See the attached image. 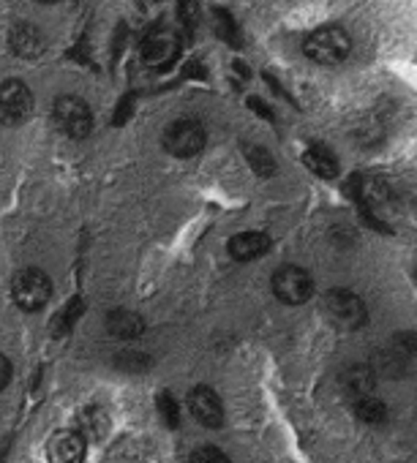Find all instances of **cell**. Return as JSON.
Here are the masks:
<instances>
[{
	"mask_svg": "<svg viewBox=\"0 0 417 463\" xmlns=\"http://www.w3.org/2000/svg\"><path fill=\"white\" fill-rule=\"evenodd\" d=\"M249 107L257 109V115H262V118H273V112L262 104V99H249Z\"/></svg>",
	"mask_w": 417,
	"mask_h": 463,
	"instance_id": "4316f807",
	"label": "cell"
},
{
	"mask_svg": "<svg viewBox=\"0 0 417 463\" xmlns=\"http://www.w3.org/2000/svg\"><path fill=\"white\" fill-rule=\"evenodd\" d=\"M77 430H80L85 439H99V436H104V430H107V414H104V409H101V406H88V409H82V411H80V425H77Z\"/></svg>",
	"mask_w": 417,
	"mask_h": 463,
	"instance_id": "ffe728a7",
	"label": "cell"
},
{
	"mask_svg": "<svg viewBox=\"0 0 417 463\" xmlns=\"http://www.w3.org/2000/svg\"><path fill=\"white\" fill-rule=\"evenodd\" d=\"M349 406H352V414H355L363 425H371V428L384 425V422H387V417H390L387 403H384L382 398H376V395L357 398V401H352Z\"/></svg>",
	"mask_w": 417,
	"mask_h": 463,
	"instance_id": "d6986e66",
	"label": "cell"
},
{
	"mask_svg": "<svg viewBox=\"0 0 417 463\" xmlns=\"http://www.w3.org/2000/svg\"><path fill=\"white\" fill-rule=\"evenodd\" d=\"M196 17H199V0H177V20L185 31L196 25Z\"/></svg>",
	"mask_w": 417,
	"mask_h": 463,
	"instance_id": "d4e9b609",
	"label": "cell"
},
{
	"mask_svg": "<svg viewBox=\"0 0 417 463\" xmlns=\"http://www.w3.org/2000/svg\"><path fill=\"white\" fill-rule=\"evenodd\" d=\"M156 409H158V417L164 420V425L177 428L183 422V406H180V401L169 390H161L156 395Z\"/></svg>",
	"mask_w": 417,
	"mask_h": 463,
	"instance_id": "7402d4cb",
	"label": "cell"
},
{
	"mask_svg": "<svg viewBox=\"0 0 417 463\" xmlns=\"http://www.w3.org/2000/svg\"><path fill=\"white\" fill-rule=\"evenodd\" d=\"M52 123L66 139L82 142L93 131V109L82 96L66 93L52 101Z\"/></svg>",
	"mask_w": 417,
	"mask_h": 463,
	"instance_id": "3957f363",
	"label": "cell"
},
{
	"mask_svg": "<svg viewBox=\"0 0 417 463\" xmlns=\"http://www.w3.org/2000/svg\"><path fill=\"white\" fill-rule=\"evenodd\" d=\"M213 31H216V36H219L224 44H230V47H241V44H243V42H241L238 23H235L232 14L224 12V9H216V12H213Z\"/></svg>",
	"mask_w": 417,
	"mask_h": 463,
	"instance_id": "44dd1931",
	"label": "cell"
},
{
	"mask_svg": "<svg viewBox=\"0 0 417 463\" xmlns=\"http://www.w3.org/2000/svg\"><path fill=\"white\" fill-rule=\"evenodd\" d=\"M188 414L194 417V422H199L202 428H222L224 425V401L222 395L207 387V384H196L188 392Z\"/></svg>",
	"mask_w": 417,
	"mask_h": 463,
	"instance_id": "8fae6325",
	"label": "cell"
},
{
	"mask_svg": "<svg viewBox=\"0 0 417 463\" xmlns=\"http://www.w3.org/2000/svg\"><path fill=\"white\" fill-rule=\"evenodd\" d=\"M417 357V333L414 330H398L382 349H376L374 360L368 363L379 376H401L406 373L409 363Z\"/></svg>",
	"mask_w": 417,
	"mask_h": 463,
	"instance_id": "8992f818",
	"label": "cell"
},
{
	"mask_svg": "<svg viewBox=\"0 0 417 463\" xmlns=\"http://www.w3.org/2000/svg\"><path fill=\"white\" fill-rule=\"evenodd\" d=\"M161 145L175 158H194V156H199L204 150L207 131L196 118H177L164 128Z\"/></svg>",
	"mask_w": 417,
	"mask_h": 463,
	"instance_id": "ba28073f",
	"label": "cell"
},
{
	"mask_svg": "<svg viewBox=\"0 0 417 463\" xmlns=\"http://www.w3.org/2000/svg\"><path fill=\"white\" fill-rule=\"evenodd\" d=\"M12 298H14L17 308L25 314L44 311L52 300V279L42 268H33V265L23 268L12 279Z\"/></svg>",
	"mask_w": 417,
	"mask_h": 463,
	"instance_id": "5b68a950",
	"label": "cell"
},
{
	"mask_svg": "<svg viewBox=\"0 0 417 463\" xmlns=\"http://www.w3.org/2000/svg\"><path fill=\"white\" fill-rule=\"evenodd\" d=\"M270 246H273V241H270L268 232L246 229V232H238V235L230 238L227 251L235 262H257L270 251Z\"/></svg>",
	"mask_w": 417,
	"mask_h": 463,
	"instance_id": "5bb4252c",
	"label": "cell"
},
{
	"mask_svg": "<svg viewBox=\"0 0 417 463\" xmlns=\"http://www.w3.org/2000/svg\"><path fill=\"white\" fill-rule=\"evenodd\" d=\"M9 50L14 58L33 63L47 52V36L33 23H14L9 28Z\"/></svg>",
	"mask_w": 417,
	"mask_h": 463,
	"instance_id": "4fadbf2b",
	"label": "cell"
},
{
	"mask_svg": "<svg viewBox=\"0 0 417 463\" xmlns=\"http://www.w3.org/2000/svg\"><path fill=\"white\" fill-rule=\"evenodd\" d=\"M246 161L260 177H270L276 172V158L262 145H246Z\"/></svg>",
	"mask_w": 417,
	"mask_h": 463,
	"instance_id": "603a6c76",
	"label": "cell"
},
{
	"mask_svg": "<svg viewBox=\"0 0 417 463\" xmlns=\"http://www.w3.org/2000/svg\"><path fill=\"white\" fill-rule=\"evenodd\" d=\"M36 99L33 90L23 80H4L0 82V123L17 128L25 126L33 115Z\"/></svg>",
	"mask_w": 417,
	"mask_h": 463,
	"instance_id": "30bf717a",
	"label": "cell"
},
{
	"mask_svg": "<svg viewBox=\"0 0 417 463\" xmlns=\"http://www.w3.org/2000/svg\"><path fill=\"white\" fill-rule=\"evenodd\" d=\"M39 4H44V6H52V4H61V0H39Z\"/></svg>",
	"mask_w": 417,
	"mask_h": 463,
	"instance_id": "83f0119b",
	"label": "cell"
},
{
	"mask_svg": "<svg viewBox=\"0 0 417 463\" xmlns=\"http://www.w3.org/2000/svg\"><path fill=\"white\" fill-rule=\"evenodd\" d=\"M139 55H142V63L153 71L169 69L180 55L177 31L172 25H164V23L147 28V33L142 36V44H139Z\"/></svg>",
	"mask_w": 417,
	"mask_h": 463,
	"instance_id": "52a82bcc",
	"label": "cell"
},
{
	"mask_svg": "<svg viewBox=\"0 0 417 463\" xmlns=\"http://www.w3.org/2000/svg\"><path fill=\"white\" fill-rule=\"evenodd\" d=\"M341 390L349 398V403L357 401V398L374 395V390H376V373H374V368L368 363H355V365L344 368V373H341Z\"/></svg>",
	"mask_w": 417,
	"mask_h": 463,
	"instance_id": "9a60e30c",
	"label": "cell"
},
{
	"mask_svg": "<svg viewBox=\"0 0 417 463\" xmlns=\"http://www.w3.org/2000/svg\"><path fill=\"white\" fill-rule=\"evenodd\" d=\"M270 289L273 295L284 303V306H303L314 298L317 284L311 279V273L300 265H281L273 276H270Z\"/></svg>",
	"mask_w": 417,
	"mask_h": 463,
	"instance_id": "9c48e42d",
	"label": "cell"
},
{
	"mask_svg": "<svg viewBox=\"0 0 417 463\" xmlns=\"http://www.w3.org/2000/svg\"><path fill=\"white\" fill-rule=\"evenodd\" d=\"M88 439L77 428H61L47 439V460L50 463H85Z\"/></svg>",
	"mask_w": 417,
	"mask_h": 463,
	"instance_id": "7c38bea8",
	"label": "cell"
},
{
	"mask_svg": "<svg viewBox=\"0 0 417 463\" xmlns=\"http://www.w3.org/2000/svg\"><path fill=\"white\" fill-rule=\"evenodd\" d=\"M352 199L357 202L360 213L365 215L368 223L376 229H384L387 213L393 207V191L382 177H368V175H355L352 177Z\"/></svg>",
	"mask_w": 417,
	"mask_h": 463,
	"instance_id": "6da1fadb",
	"label": "cell"
},
{
	"mask_svg": "<svg viewBox=\"0 0 417 463\" xmlns=\"http://www.w3.org/2000/svg\"><path fill=\"white\" fill-rule=\"evenodd\" d=\"M14 379V365L6 354H0V392H4Z\"/></svg>",
	"mask_w": 417,
	"mask_h": 463,
	"instance_id": "484cf974",
	"label": "cell"
},
{
	"mask_svg": "<svg viewBox=\"0 0 417 463\" xmlns=\"http://www.w3.org/2000/svg\"><path fill=\"white\" fill-rule=\"evenodd\" d=\"M349 50H352V39L338 25H322L303 39V52L317 66H338L346 61Z\"/></svg>",
	"mask_w": 417,
	"mask_h": 463,
	"instance_id": "7a4b0ae2",
	"label": "cell"
},
{
	"mask_svg": "<svg viewBox=\"0 0 417 463\" xmlns=\"http://www.w3.org/2000/svg\"><path fill=\"white\" fill-rule=\"evenodd\" d=\"M145 319L131 311V308H112L107 314V330L112 338H120V341H134L145 333Z\"/></svg>",
	"mask_w": 417,
	"mask_h": 463,
	"instance_id": "2e32d148",
	"label": "cell"
},
{
	"mask_svg": "<svg viewBox=\"0 0 417 463\" xmlns=\"http://www.w3.org/2000/svg\"><path fill=\"white\" fill-rule=\"evenodd\" d=\"M82 314H85V298H80V295L69 298V300L55 311V317H52V322H50L52 335H58V338L69 335V333L77 327V322L82 319Z\"/></svg>",
	"mask_w": 417,
	"mask_h": 463,
	"instance_id": "ac0fdd59",
	"label": "cell"
},
{
	"mask_svg": "<svg viewBox=\"0 0 417 463\" xmlns=\"http://www.w3.org/2000/svg\"><path fill=\"white\" fill-rule=\"evenodd\" d=\"M188 463H232V460H230V455H227L222 447H216V444H199V447H194Z\"/></svg>",
	"mask_w": 417,
	"mask_h": 463,
	"instance_id": "cb8c5ba5",
	"label": "cell"
},
{
	"mask_svg": "<svg viewBox=\"0 0 417 463\" xmlns=\"http://www.w3.org/2000/svg\"><path fill=\"white\" fill-rule=\"evenodd\" d=\"M303 164H306L317 177H325V180L338 177V158L333 156L330 147H325V145H319V142H311V145L303 150Z\"/></svg>",
	"mask_w": 417,
	"mask_h": 463,
	"instance_id": "e0dca14e",
	"label": "cell"
},
{
	"mask_svg": "<svg viewBox=\"0 0 417 463\" xmlns=\"http://www.w3.org/2000/svg\"><path fill=\"white\" fill-rule=\"evenodd\" d=\"M325 317L336 330L355 333L368 325V306L352 289H330L325 295Z\"/></svg>",
	"mask_w": 417,
	"mask_h": 463,
	"instance_id": "277c9868",
	"label": "cell"
}]
</instances>
